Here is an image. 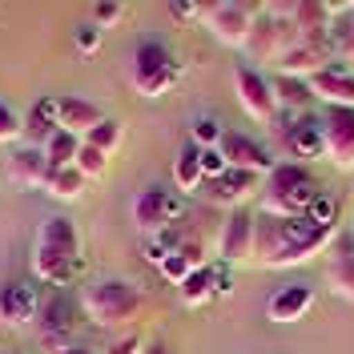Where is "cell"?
<instances>
[{
	"label": "cell",
	"instance_id": "b9f144b4",
	"mask_svg": "<svg viewBox=\"0 0 354 354\" xmlns=\"http://www.w3.org/2000/svg\"><path fill=\"white\" fill-rule=\"evenodd\" d=\"M346 17H351V24H354V4H351V12H346Z\"/></svg>",
	"mask_w": 354,
	"mask_h": 354
},
{
	"label": "cell",
	"instance_id": "ac0fdd59",
	"mask_svg": "<svg viewBox=\"0 0 354 354\" xmlns=\"http://www.w3.org/2000/svg\"><path fill=\"white\" fill-rule=\"evenodd\" d=\"M326 282L338 298L354 302V230L338 234L330 245V262H326Z\"/></svg>",
	"mask_w": 354,
	"mask_h": 354
},
{
	"label": "cell",
	"instance_id": "9a60e30c",
	"mask_svg": "<svg viewBox=\"0 0 354 354\" xmlns=\"http://www.w3.org/2000/svg\"><path fill=\"white\" fill-rule=\"evenodd\" d=\"M310 93L318 101H326L330 109H354V73L342 61H334L330 68L310 77Z\"/></svg>",
	"mask_w": 354,
	"mask_h": 354
},
{
	"label": "cell",
	"instance_id": "ba28073f",
	"mask_svg": "<svg viewBox=\"0 0 354 354\" xmlns=\"http://www.w3.org/2000/svg\"><path fill=\"white\" fill-rule=\"evenodd\" d=\"M254 225H258V214H250V209H234L230 218L221 221V230H218V258L225 266L254 262Z\"/></svg>",
	"mask_w": 354,
	"mask_h": 354
},
{
	"label": "cell",
	"instance_id": "60d3db41",
	"mask_svg": "<svg viewBox=\"0 0 354 354\" xmlns=\"http://www.w3.org/2000/svg\"><path fill=\"white\" fill-rule=\"evenodd\" d=\"M65 354H93V351H85V346H73V351H65Z\"/></svg>",
	"mask_w": 354,
	"mask_h": 354
},
{
	"label": "cell",
	"instance_id": "7a4b0ae2",
	"mask_svg": "<svg viewBox=\"0 0 354 354\" xmlns=\"http://www.w3.org/2000/svg\"><path fill=\"white\" fill-rule=\"evenodd\" d=\"M81 310H85L88 322H97V326H125L141 310V294H137V286L121 282V278L93 282V286L81 290Z\"/></svg>",
	"mask_w": 354,
	"mask_h": 354
},
{
	"label": "cell",
	"instance_id": "836d02e7",
	"mask_svg": "<svg viewBox=\"0 0 354 354\" xmlns=\"http://www.w3.org/2000/svg\"><path fill=\"white\" fill-rule=\"evenodd\" d=\"M306 218L318 221V225H334V230H338V201L326 198V194H318V198H314V205L306 209Z\"/></svg>",
	"mask_w": 354,
	"mask_h": 354
},
{
	"label": "cell",
	"instance_id": "8992f818",
	"mask_svg": "<svg viewBox=\"0 0 354 354\" xmlns=\"http://www.w3.org/2000/svg\"><path fill=\"white\" fill-rule=\"evenodd\" d=\"M185 218V198L177 189H161V185H149L141 189L137 201H133V221L145 238H157L161 230H169Z\"/></svg>",
	"mask_w": 354,
	"mask_h": 354
},
{
	"label": "cell",
	"instance_id": "ab89813d",
	"mask_svg": "<svg viewBox=\"0 0 354 354\" xmlns=\"http://www.w3.org/2000/svg\"><path fill=\"white\" fill-rule=\"evenodd\" d=\"M141 354H169V351H165L161 342H153V346H141Z\"/></svg>",
	"mask_w": 354,
	"mask_h": 354
},
{
	"label": "cell",
	"instance_id": "d4e9b609",
	"mask_svg": "<svg viewBox=\"0 0 354 354\" xmlns=\"http://www.w3.org/2000/svg\"><path fill=\"white\" fill-rule=\"evenodd\" d=\"M57 129H61V125H57V97H44V101H37V105L28 109V117H24V137H28L37 149H44L48 137Z\"/></svg>",
	"mask_w": 354,
	"mask_h": 354
},
{
	"label": "cell",
	"instance_id": "484cf974",
	"mask_svg": "<svg viewBox=\"0 0 354 354\" xmlns=\"http://www.w3.org/2000/svg\"><path fill=\"white\" fill-rule=\"evenodd\" d=\"M201 185H205V177H201V153H198V145H185L174 161V189L185 198V194H201Z\"/></svg>",
	"mask_w": 354,
	"mask_h": 354
},
{
	"label": "cell",
	"instance_id": "4dcf8cb0",
	"mask_svg": "<svg viewBox=\"0 0 354 354\" xmlns=\"http://www.w3.org/2000/svg\"><path fill=\"white\" fill-rule=\"evenodd\" d=\"M77 174L85 177V181H97V177H105V169H109V157L97 153V149H88L85 141H81V153H77Z\"/></svg>",
	"mask_w": 354,
	"mask_h": 354
},
{
	"label": "cell",
	"instance_id": "44dd1931",
	"mask_svg": "<svg viewBox=\"0 0 354 354\" xmlns=\"http://www.w3.org/2000/svg\"><path fill=\"white\" fill-rule=\"evenodd\" d=\"M105 121V113L97 109L93 101L85 97H57V125L73 137H85L93 125H101Z\"/></svg>",
	"mask_w": 354,
	"mask_h": 354
},
{
	"label": "cell",
	"instance_id": "2e32d148",
	"mask_svg": "<svg viewBox=\"0 0 354 354\" xmlns=\"http://www.w3.org/2000/svg\"><path fill=\"white\" fill-rule=\"evenodd\" d=\"M37 314H41V298H37V290L24 286V282H4L0 286V322L4 326H32L37 322Z\"/></svg>",
	"mask_w": 354,
	"mask_h": 354
},
{
	"label": "cell",
	"instance_id": "603a6c76",
	"mask_svg": "<svg viewBox=\"0 0 354 354\" xmlns=\"http://www.w3.org/2000/svg\"><path fill=\"white\" fill-rule=\"evenodd\" d=\"M270 85H274L278 113H286V117H306L310 101H314L310 81H298V77H278V81H270Z\"/></svg>",
	"mask_w": 354,
	"mask_h": 354
},
{
	"label": "cell",
	"instance_id": "277c9868",
	"mask_svg": "<svg viewBox=\"0 0 354 354\" xmlns=\"http://www.w3.org/2000/svg\"><path fill=\"white\" fill-rule=\"evenodd\" d=\"M129 81L141 97H161L181 81V65L161 41H145L137 44V53L129 61Z\"/></svg>",
	"mask_w": 354,
	"mask_h": 354
},
{
	"label": "cell",
	"instance_id": "f546056e",
	"mask_svg": "<svg viewBox=\"0 0 354 354\" xmlns=\"http://www.w3.org/2000/svg\"><path fill=\"white\" fill-rule=\"evenodd\" d=\"M221 137H225V125L218 117H198L189 125V145H198V149H218Z\"/></svg>",
	"mask_w": 354,
	"mask_h": 354
},
{
	"label": "cell",
	"instance_id": "30bf717a",
	"mask_svg": "<svg viewBox=\"0 0 354 354\" xmlns=\"http://www.w3.org/2000/svg\"><path fill=\"white\" fill-rule=\"evenodd\" d=\"M334 65L330 41H298L290 44L286 53L278 57V77H298V81H310L314 73Z\"/></svg>",
	"mask_w": 354,
	"mask_h": 354
},
{
	"label": "cell",
	"instance_id": "ffe728a7",
	"mask_svg": "<svg viewBox=\"0 0 354 354\" xmlns=\"http://www.w3.org/2000/svg\"><path fill=\"white\" fill-rule=\"evenodd\" d=\"M32 245L57 250V254H65L73 262H81V230H77V221H68V218H44Z\"/></svg>",
	"mask_w": 354,
	"mask_h": 354
},
{
	"label": "cell",
	"instance_id": "3957f363",
	"mask_svg": "<svg viewBox=\"0 0 354 354\" xmlns=\"http://www.w3.org/2000/svg\"><path fill=\"white\" fill-rule=\"evenodd\" d=\"M338 230L334 225H318L310 221L306 214L302 218H282V250L278 258L270 262V270H290V266H302L310 258H318L322 250H330Z\"/></svg>",
	"mask_w": 354,
	"mask_h": 354
},
{
	"label": "cell",
	"instance_id": "f35d334b",
	"mask_svg": "<svg viewBox=\"0 0 354 354\" xmlns=\"http://www.w3.org/2000/svg\"><path fill=\"white\" fill-rule=\"evenodd\" d=\"M109 354H141V346H137V338H125V342H117Z\"/></svg>",
	"mask_w": 354,
	"mask_h": 354
},
{
	"label": "cell",
	"instance_id": "6da1fadb",
	"mask_svg": "<svg viewBox=\"0 0 354 354\" xmlns=\"http://www.w3.org/2000/svg\"><path fill=\"white\" fill-rule=\"evenodd\" d=\"M318 181L306 165L298 161H278L270 174H266V189H262V214L270 218H302L314 198H318Z\"/></svg>",
	"mask_w": 354,
	"mask_h": 354
},
{
	"label": "cell",
	"instance_id": "e575fe53",
	"mask_svg": "<svg viewBox=\"0 0 354 354\" xmlns=\"http://www.w3.org/2000/svg\"><path fill=\"white\" fill-rule=\"evenodd\" d=\"M198 153H201V177H205V181H218V177L230 169V161L221 157V145L218 149H198Z\"/></svg>",
	"mask_w": 354,
	"mask_h": 354
},
{
	"label": "cell",
	"instance_id": "4fadbf2b",
	"mask_svg": "<svg viewBox=\"0 0 354 354\" xmlns=\"http://www.w3.org/2000/svg\"><path fill=\"white\" fill-rule=\"evenodd\" d=\"M326 157L338 169H354V109H326L322 117Z\"/></svg>",
	"mask_w": 354,
	"mask_h": 354
},
{
	"label": "cell",
	"instance_id": "1f68e13d",
	"mask_svg": "<svg viewBox=\"0 0 354 354\" xmlns=\"http://www.w3.org/2000/svg\"><path fill=\"white\" fill-rule=\"evenodd\" d=\"M194 270H198V266L189 262V258H185V254H181V250H177V254H169V258H165V262L157 266V274H161V278H165V282H169V286H181V282H185V278H189V274H194Z\"/></svg>",
	"mask_w": 354,
	"mask_h": 354
},
{
	"label": "cell",
	"instance_id": "f1b7e54d",
	"mask_svg": "<svg viewBox=\"0 0 354 354\" xmlns=\"http://www.w3.org/2000/svg\"><path fill=\"white\" fill-rule=\"evenodd\" d=\"M81 141H85L88 149H97V153H105V157H109L113 149L121 145V121L105 117V121H101V125H93V129H88L85 137H81Z\"/></svg>",
	"mask_w": 354,
	"mask_h": 354
},
{
	"label": "cell",
	"instance_id": "83f0119b",
	"mask_svg": "<svg viewBox=\"0 0 354 354\" xmlns=\"http://www.w3.org/2000/svg\"><path fill=\"white\" fill-rule=\"evenodd\" d=\"M77 153H81V137H73V133H65V129H57L53 137H48V145H44V157H48V165H53V169L73 165Z\"/></svg>",
	"mask_w": 354,
	"mask_h": 354
},
{
	"label": "cell",
	"instance_id": "4316f807",
	"mask_svg": "<svg viewBox=\"0 0 354 354\" xmlns=\"http://www.w3.org/2000/svg\"><path fill=\"white\" fill-rule=\"evenodd\" d=\"M44 189L53 194L57 201H77L85 194V177L77 174V165H65V169H48V181Z\"/></svg>",
	"mask_w": 354,
	"mask_h": 354
},
{
	"label": "cell",
	"instance_id": "9c48e42d",
	"mask_svg": "<svg viewBox=\"0 0 354 354\" xmlns=\"http://www.w3.org/2000/svg\"><path fill=\"white\" fill-rule=\"evenodd\" d=\"M234 93H238V101H242L245 117H254V121H274L278 117V101H274V85L266 81L258 68L242 65L234 73Z\"/></svg>",
	"mask_w": 354,
	"mask_h": 354
},
{
	"label": "cell",
	"instance_id": "cb8c5ba5",
	"mask_svg": "<svg viewBox=\"0 0 354 354\" xmlns=\"http://www.w3.org/2000/svg\"><path fill=\"white\" fill-rule=\"evenodd\" d=\"M177 294H181V306L201 310L205 302H214V298H218V270H214V266H201V270H194V274L177 286Z\"/></svg>",
	"mask_w": 354,
	"mask_h": 354
},
{
	"label": "cell",
	"instance_id": "8fae6325",
	"mask_svg": "<svg viewBox=\"0 0 354 354\" xmlns=\"http://www.w3.org/2000/svg\"><path fill=\"white\" fill-rule=\"evenodd\" d=\"M274 129L282 133V145H286L290 157H298V165L326 157V137H322V121L318 117L306 113V117H294L290 125H274Z\"/></svg>",
	"mask_w": 354,
	"mask_h": 354
},
{
	"label": "cell",
	"instance_id": "d590c367",
	"mask_svg": "<svg viewBox=\"0 0 354 354\" xmlns=\"http://www.w3.org/2000/svg\"><path fill=\"white\" fill-rule=\"evenodd\" d=\"M101 41H105V32H101L97 24H81V28H77V53H81V57H93V53L101 48Z\"/></svg>",
	"mask_w": 354,
	"mask_h": 354
},
{
	"label": "cell",
	"instance_id": "d6a6232c",
	"mask_svg": "<svg viewBox=\"0 0 354 354\" xmlns=\"http://www.w3.org/2000/svg\"><path fill=\"white\" fill-rule=\"evenodd\" d=\"M17 137H24V117L8 101H0V145L4 141H17Z\"/></svg>",
	"mask_w": 354,
	"mask_h": 354
},
{
	"label": "cell",
	"instance_id": "74e56055",
	"mask_svg": "<svg viewBox=\"0 0 354 354\" xmlns=\"http://www.w3.org/2000/svg\"><path fill=\"white\" fill-rule=\"evenodd\" d=\"M201 8L205 4H174V17H181V21H201Z\"/></svg>",
	"mask_w": 354,
	"mask_h": 354
},
{
	"label": "cell",
	"instance_id": "8d00e7d4",
	"mask_svg": "<svg viewBox=\"0 0 354 354\" xmlns=\"http://www.w3.org/2000/svg\"><path fill=\"white\" fill-rule=\"evenodd\" d=\"M121 17H125V4H97V8H93V24H97L101 32H105V28H113Z\"/></svg>",
	"mask_w": 354,
	"mask_h": 354
},
{
	"label": "cell",
	"instance_id": "7402d4cb",
	"mask_svg": "<svg viewBox=\"0 0 354 354\" xmlns=\"http://www.w3.org/2000/svg\"><path fill=\"white\" fill-rule=\"evenodd\" d=\"M77 266H81V262H73V258L57 254V250L32 245V274L41 278L44 286H68V282H73V274H77Z\"/></svg>",
	"mask_w": 354,
	"mask_h": 354
},
{
	"label": "cell",
	"instance_id": "52a82bcc",
	"mask_svg": "<svg viewBox=\"0 0 354 354\" xmlns=\"http://www.w3.org/2000/svg\"><path fill=\"white\" fill-rule=\"evenodd\" d=\"M258 12H262V8H254V4L221 0V4H205V8H201V21H205V28H209L221 44H230V48H245L250 28H254V21H258Z\"/></svg>",
	"mask_w": 354,
	"mask_h": 354
},
{
	"label": "cell",
	"instance_id": "5b68a950",
	"mask_svg": "<svg viewBox=\"0 0 354 354\" xmlns=\"http://www.w3.org/2000/svg\"><path fill=\"white\" fill-rule=\"evenodd\" d=\"M290 44H298V28L290 24L286 8H262L258 21H254V28H250L245 53H250L254 61H274V65H278V57L286 53Z\"/></svg>",
	"mask_w": 354,
	"mask_h": 354
},
{
	"label": "cell",
	"instance_id": "d6986e66",
	"mask_svg": "<svg viewBox=\"0 0 354 354\" xmlns=\"http://www.w3.org/2000/svg\"><path fill=\"white\" fill-rule=\"evenodd\" d=\"M310 310H314V290L302 286V282H294V286H282L278 294H270V302H266V318L286 326V322L306 318Z\"/></svg>",
	"mask_w": 354,
	"mask_h": 354
},
{
	"label": "cell",
	"instance_id": "e0dca14e",
	"mask_svg": "<svg viewBox=\"0 0 354 354\" xmlns=\"http://www.w3.org/2000/svg\"><path fill=\"white\" fill-rule=\"evenodd\" d=\"M48 157L44 149L37 145H24L17 153L8 157V165H4V177H8V185H17V189H44V181H48Z\"/></svg>",
	"mask_w": 354,
	"mask_h": 354
},
{
	"label": "cell",
	"instance_id": "7c38bea8",
	"mask_svg": "<svg viewBox=\"0 0 354 354\" xmlns=\"http://www.w3.org/2000/svg\"><path fill=\"white\" fill-rule=\"evenodd\" d=\"M262 181H266L262 174H250V169H225L218 181H205L201 194H205V201H214V205H230V214H234L242 201H250L262 189Z\"/></svg>",
	"mask_w": 354,
	"mask_h": 354
},
{
	"label": "cell",
	"instance_id": "5bb4252c",
	"mask_svg": "<svg viewBox=\"0 0 354 354\" xmlns=\"http://www.w3.org/2000/svg\"><path fill=\"white\" fill-rule=\"evenodd\" d=\"M221 157L230 161V169H250V174H262V177L278 165L266 145H258V141L245 137V133H230V129L221 137Z\"/></svg>",
	"mask_w": 354,
	"mask_h": 354
}]
</instances>
